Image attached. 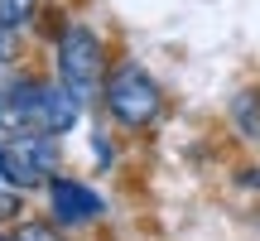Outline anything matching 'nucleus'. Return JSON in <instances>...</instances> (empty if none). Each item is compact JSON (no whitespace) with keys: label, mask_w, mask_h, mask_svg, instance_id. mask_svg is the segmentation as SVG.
Masks as SVG:
<instances>
[{"label":"nucleus","mask_w":260,"mask_h":241,"mask_svg":"<svg viewBox=\"0 0 260 241\" xmlns=\"http://www.w3.org/2000/svg\"><path fill=\"white\" fill-rule=\"evenodd\" d=\"M77 97L63 82H15L10 92H0V120H10L15 130H39V135H63L77 120Z\"/></svg>","instance_id":"f257e3e1"},{"label":"nucleus","mask_w":260,"mask_h":241,"mask_svg":"<svg viewBox=\"0 0 260 241\" xmlns=\"http://www.w3.org/2000/svg\"><path fill=\"white\" fill-rule=\"evenodd\" d=\"M102 73H106V48L102 39L87 24H68L58 39V82L77 97V102H92L102 92Z\"/></svg>","instance_id":"f03ea898"},{"label":"nucleus","mask_w":260,"mask_h":241,"mask_svg":"<svg viewBox=\"0 0 260 241\" xmlns=\"http://www.w3.org/2000/svg\"><path fill=\"white\" fill-rule=\"evenodd\" d=\"M58 164V149L48 135H39V130H15V135L0 140V178L15 188H34L44 184L48 174H53Z\"/></svg>","instance_id":"7ed1b4c3"},{"label":"nucleus","mask_w":260,"mask_h":241,"mask_svg":"<svg viewBox=\"0 0 260 241\" xmlns=\"http://www.w3.org/2000/svg\"><path fill=\"white\" fill-rule=\"evenodd\" d=\"M106 111L121 126H149L159 116V87L140 63H121L106 77Z\"/></svg>","instance_id":"20e7f679"},{"label":"nucleus","mask_w":260,"mask_h":241,"mask_svg":"<svg viewBox=\"0 0 260 241\" xmlns=\"http://www.w3.org/2000/svg\"><path fill=\"white\" fill-rule=\"evenodd\" d=\"M48 203H53V217L63 227H82L92 217H102V198L87 184H77V178H53L48 184Z\"/></svg>","instance_id":"39448f33"},{"label":"nucleus","mask_w":260,"mask_h":241,"mask_svg":"<svg viewBox=\"0 0 260 241\" xmlns=\"http://www.w3.org/2000/svg\"><path fill=\"white\" fill-rule=\"evenodd\" d=\"M29 15H34V0H0V29H24Z\"/></svg>","instance_id":"423d86ee"},{"label":"nucleus","mask_w":260,"mask_h":241,"mask_svg":"<svg viewBox=\"0 0 260 241\" xmlns=\"http://www.w3.org/2000/svg\"><path fill=\"white\" fill-rule=\"evenodd\" d=\"M19 241H53V232H48V227H24Z\"/></svg>","instance_id":"0eeeda50"},{"label":"nucleus","mask_w":260,"mask_h":241,"mask_svg":"<svg viewBox=\"0 0 260 241\" xmlns=\"http://www.w3.org/2000/svg\"><path fill=\"white\" fill-rule=\"evenodd\" d=\"M0 241H19V236H0Z\"/></svg>","instance_id":"6e6552de"}]
</instances>
